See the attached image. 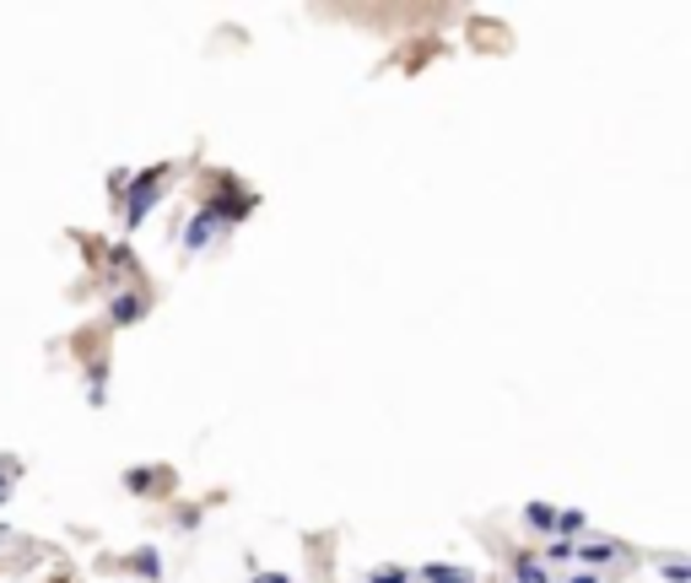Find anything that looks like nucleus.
<instances>
[{"instance_id": "1", "label": "nucleus", "mask_w": 691, "mask_h": 583, "mask_svg": "<svg viewBox=\"0 0 691 583\" xmlns=\"http://www.w3.org/2000/svg\"><path fill=\"white\" fill-rule=\"evenodd\" d=\"M611 557H616V546H611V540H605V546H583V562H594V568H600V562H611Z\"/></svg>"}, {"instance_id": "2", "label": "nucleus", "mask_w": 691, "mask_h": 583, "mask_svg": "<svg viewBox=\"0 0 691 583\" xmlns=\"http://www.w3.org/2000/svg\"><path fill=\"white\" fill-rule=\"evenodd\" d=\"M530 524H540V529H557V514H551L546 503H530Z\"/></svg>"}, {"instance_id": "3", "label": "nucleus", "mask_w": 691, "mask_h": 583, "mask_svg": "<svg viewBox=\"0 0 691 583\" xmlns=\"http://www.w3.org/2000/svg\"><path fill=\"white\" fill-rule=\"evenodd\" d=\"M427 579L433 583H470L465 573H454V568H427Z\"/></svg>"}, {"instance_id": "4", "label": "nucleus", "mask_w": 691, "mask_h": 583, "mask_svg": "<svg viewBox=\"0 0 691 583\" xmlns=\"http://www.w3.org/2000/svg\"><path fill=\"white\" fill-rule=\"evenodd\" d=\"M141 314V303L135 298H125V303H114V319H135Z\"/></svg>"}, {"instance_id": "5", "label": "nucleus", "mask_w": 691, "mask_h": 583, "mask_svg": "<svg viewBox=\"0 0 691 583\" xmlns=\"http://www.w3.org/2000/svg\"><path fill=\"white\" fill-rule=\"evenodd\" d=\"M259 583H287V579H259Z\"/></svg>"}]
</instances>
